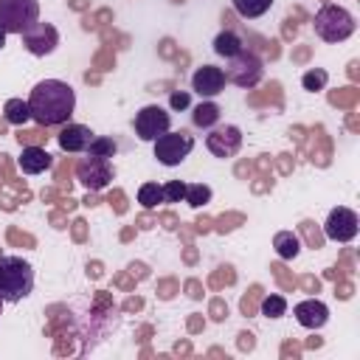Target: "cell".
Instances as JSON below:
<instances>
[{
    "mask_svg": "<svg viewBox=\"0 0 360 360\" xmlns=\"http://www.w3.org/2000/svg\"><path fill=\"white\" fill-rule=\"evenodd\" d=\"M31 121L42 127H62L76 110V90L62 79H42L28 96Z\"/></svg>",
    "mask_w": 360,
    "mask_h": 360,
    "instance_id": "6da1fadb",
    "label": "cell"
},
{
    "mask_svg": "<svg viewBox=\"0 0 360 360\" xmlns=\"http://www.w3.org/2000/svg\"><path fill=\"white\" fill-rule=\"evenodd\" d=\"M34 290V267L22 256L0 259V295L6 304H17L28 298Z\"/></svg>",
    "mask_w": 360,
    "mask_h": 360,
    "instance_id": "7a4b0ae2",
    "label": "cell"
},
{
    "mask_svg": "<svg viewBox=\"0 0 360 360\" xmlns=\"http://www.w3.org/2000/svg\"><path fill=\"white\" fill-rule=\"evenodd\" d=\"M312 28L323 42H343V39H349L354 34L357 25H354V17L343 6H332L329 3V6L318 8V14L312 20Z\"/></svg>",
    "mask_w": 360,
    "mask_h": 360,
    "instance_id": "3957f363",
    "label": "cell"
},
{
    "mask_svg": "<svg viewBox=\"0 0 360 360\" xmlns=\"http://www.w3.org/2000/svg\"><path fill=\"white\" fill-rule=\"evenodd\" d=\"M39 22L37 0H0V28L6 34H25Z\"/></svg>",
    "mask_w": 360,
    "mask_h": 360,
    "instance_id": "277c9868",
    "label": "cell"
},
{
    "mask_svg": "<svg viewBox=\"0 0 360 360\" xmlns=\"http://www.w3.org/2000/svg\"><path fill=\"white\" fill-rule=\"evenodd\" d=\"M155 143V158H158V163H163V166H180L188 155H191V149H194V138L188 135V132H163L158 141H152Z\"/></svg>",
    "mask_w": 360,
    "mask_h": 360,
    "instance_id": "5b68a950",
    "label": "cell"
},
{
    "mask_svg": "<svg viewBox=\"0 0 360 360\" xmlns=\"http://www.w3.org/2000/svg\"><path fill=\"white\" fill-rule=\"evenodd\" d=\"M262 76H264V65H262V59H259L256 53L242 51V53H236L233 59H228L225 79L233 82L236 87L250 90V87H256V84L262 82Z\"/></svg>",
    "mask_w": 360,
    "mask_h": 360,
    "instance_id": "8992f818",
    "label": "cell"
},
{
    "mask_svg": "<svg viewBox=\"0 0 360 360\" xmlns=\"http://www.w3.org/2000/svg\"><path fill=\"white\" fill-rule=\"evenodd\" d=\"M112 163L107 158H96V155H87L76 163V180L87 188V191H101L112 183Z\"/></svg>",
    "mask_w": 360,
    "mask_h": 360,
    "instance_id": "52a82bcc",
    "label": "cell"
},
{
    "mask_svg": "<svg viewBox=\"0 0 360 360\" xmlns=\"http://www.w3.org/2000/svg\"><path fill=\"white\" fill-rule=\"evenodd\" d=\"M169 129H172V115L160 104H146L135 112V135L141 141H158Z\"/></svg>",
    "mask_w": 360,
    "mask_h": 360,
    "instance_id": "ba28073f",
    "label": "cell"
},
{
    "mask_svg": "<svg viewBox=\"0 0 360 360\" xmlns=\"http://www.w3.org/2000/svg\"><path fill=\"white\" fill-rule=\"evenodd\" d=\"M205 146H208V152H211L214 158L228 160V158H233V155L242 149V129L233 127V124H217V127L208 129Z\"/></svg>",
    "mask_w": 360,
    "mask_h": 360,
    "instance_id": "9c48e42d",
    "label": "cell"
},
{
    "mask_svg": "<svg viewBox=\"0 0 360 360\" xmlns=\"http://www.w3.org/2000/svg\"><path fill=\"white\" fill-rule=\"evenodd\" d=\"M357 231H360V219L346 205L332 208L329 217H326V222H323V233H326L329 242H352L357 236Z\"/></svg>",
    "mask_w": 360,
    "mask_h": 360,
    "instance_id": "30bf717a",
    "label": "cell"
},
{
    "mask_svg": "<svg viewBox=\"0 0 360 360\" xmlns=\"http://www.w3.org/2000/svg\"><path fill=\"white\" fill-rule=\"evenodd\" d=\"M20 37H22V45L28 48V53H34V56H48L59 45V31L51 22H37Z\"/></svg>",
    "mask_w": 360,
    "mask_h": 360,
    "instance_id": "8fae6325",
    "label": "cell"
},
{
    "mask_svg": "<svg viewBox=\"0 0 360 360\" xmlns=\"http://www.w3.org/2000/svg\"><path fill=\"white\" fill-rule=\"evenodd\" d=\"M225 70L222 68H214V65H200L194 73H191V90L200 96V98H214L225 90Z\"/></svg>",
    "mask_w": 360,
    "mask_h": 360,
    "instance_id": "7c38bea8",
    "label": "cell"
},
{
    "mask_svg": "<svg viewBox=\"0 0 360 360\" xmlns=\"http://www.w3.org/2000/svg\"><path fill=\"white\" fill-rule=\"evenodd\" d=\"M96 138V132L84 124H62V132L56 135V143L62 152H87L90 141Z\"/></svg>",
    "mask_w": 360,
    "mask_h": 360,
    "instance_id": "4fadbf2b",
    "label": "cell"
},
{
    "mask_svg": "<svg viewBox=\"0 0 360 360\" xmlns=\"http://www.w3.org/2000/svg\"><path fill=\"white\" fill-rule=\"evenodd\" d=\"M292 315L304 329H321L329 321V307L321 298H307L292 307Z\"/></svg>",
    "mask_w": 360,
    "mask_h": 360,
    "instance_id": "5bb4252c",
    "label": "cell"
},
{
    "mask_svg": "<svg viewBox=\"0 0 360 360\" xmlns=\"http://www.w3.org/2000/svg\"><path fill=\"white\" fill-rule=\"evenodd\" d=\"M17 166L25 172V174H42L45 169L53 166V158L48 155V149L42 146H22L20 158H17Z\"/></svg>",
    "mask_w": 360,
    "mask_h": 360,
    "instance_id": "9a60e30c",
    "label": "cell"
},
{
    "mask_svg": "<svg viewBox=\"0 0 360 360\" xmlns=\"http://www.w3.org/2000/svg\"><path fill=\"white\" fill-rule=\"evenodd\" d=\"M245 51V42H242V37L236 34V31H219L217 37H214V53L217 56H225V59H233L236 53H242Z\"/></svg>",
    "mask_w": 360,
    "mask_h": 360,
    "instance_id": "2e32d148",
    "label": "cell"
},
{
    "mask_svg": "<svg viewBox=\"0 0 360 360\" xmlns=\"http://www.w3.org/2000/svg\"><path fill=\"white\" fill-rule=\"evenodd\" d=\"M273 248H276L278 259L292 262V259L301 253V239H298L292 231H278V233L273 236Z\"/></svg>",
    "mask_w": 360,
    "mask_h": 360,
    "instance_id": "e0dca14e",
    "label": "cell"
},
{
    "mask_svg": "<svg viewBox=\"0 0 360 360\" xmlns=\"http://www.w3.org/2000/svg\"><path fill=\"white\" fill-rule=\"evenodd\" d=\"M191 121H194V127H200V129H211V127L219 124V107H217L211 98H202V101L194 107Z\"/></svg>",
    "mask_w": 360,
    "mask_h": 360,
    "instance_id": "ac0fdd59",
    "label": "cell"
},
{
    "mask_svg": "<svg viewBox=\"0 0 360 360\" xmlns=\"http://www.w3.org/2000/svg\"><path fill=\"white\" fill-rule=\"evenodd\" d=\"M3 118L11 124V127H22L31 121V110H28V101L22 98H8L6 107H3Z\"/></svg>",
    "mask_w": 360,
    "mask_h": 360,
    "instance_id": "d6986e66",
    "label": "cell"
},
{
    "mask_svg": "<svg viewBox=\"0 0 360 360\" xmlns=\"http://www.w3.org/2000/svg\"><path fill=\"white\" fill-rule=\"evenodd\" d=\"M231 3H233V11L245 20H256V17L267 14L273 6V0H231Z\"/></svg>",
    "mask_w": 360,
    "mask_h": 360,
    "instance_id": "ffe728a7",
    "label": "cell"
},
{
    "mask_svg": "<svg viewBox=\"0 0 360 360\" xmlns=\"http://www.w3.org/2000/svg\"><path fill=\"white\" fill-rule=\"evenodd\" d=\"M183 202H188L191 208L208 205L211 202V186H205V183H186V200Z\"/></svg>",
    "mask_w": 360,
    "mask_h": 360,
    "instance_id": "44dd1931",
    "label": "cell"
},
{
    "mask_svg": "<svg viewBox=\"0 0 360 360\" xmlns=\"http://www.w3.org/2000/svg\"><path fill=\"white\" fill-rule=\"evenodd\" d=\"M138 202H141L143 208H158V205L163 202V186H158V183H143V186L138 188Z\"/></svg>",
    "mask_w": 360,
    "mask_h": 360,
    "instance_id": "7402d4cb",
    "label": "cell"
},
{
    "mask_svg": "<svg viewBox=\"0 0 360 360\" xmlns=\"http://www.w3.org/2000/svg\"><path fill=\"white\" fill-rule=\"evenodd\" d=\"M115 152H118V143L112 141V138H104V135H96L93 141H90V146H87V155H96V158H115Z\"/></svg>",
    "mask_w": 360,
    "mask_h": 360,
    "instance_id": "603a6c76",
    "label": "cell"
},
{
    "mask_svg": "<svg viewBox=\"0 0 360 360\" xmlns=\"http://www.w3.org/2000/svg\"><path fill=\"white\" fill-rule=\"evenodd\" d=\"M326 82H329V73H326L323 68H312V70H307V73L301 76L304 90H312V93L323 90V87H326Z\"/></svg>",
    "mask_w": 360,
    "mask_h": 360,
    "instance_id": "cb8c5ba5",
    "label": "cell"
},
{
    "mask_svg": "<svg viewBox=\"0 0 360 360\" xmlns=\"http://www.w3.org/2000/svg\"><path fill=\"white\" fill-rule=\"evenodd\" d=\"M284 312H287V301H284L281 295L270 292V295L262 298V315H264V318H281Z\"/></svg>",
    "mask_w": 360,
    "mask_h": 360,
    "instance_id": "d4e9b609",
    "label": "cell"
},
{
    "mask_svg": "<svg viewBox=\"0 0 360 360\" xmlns=\"http://www.w3.org/2000/svg\"><path fill=\"white\" fill-rule=\"evenodd\" d=\"M186 200V183L183 180H169L163 186V202H180Z\"/></svg>",
    "mask_w": 360,
    "mask_h": 360,
    "instance_id": "484cf974",
    "label": "cell"
},
{
    "mask_svg": "<svg viewBox=\"0 0 360 360\" xmlns=\"http://www.w3.org/2000/svg\"><path fill=\"white\" fill-rule=\"evenodd\" d=\"M169 107H172V110H186V107H188V93H186V90H174V93L169 96Z\"/></svg>",
    "mask_w": 360,
    "mask_h": 360,
    "instance_id": "4316f807",
    "label": "cell"
},
{
    "mask_svg": "<svg viewBox=\"0 0 360 360\" xmlns=\"http://www.w3.org/2000/svg\"><path fill=\"white\" fill-rule=\"evenodd\" d=\"M6 37H8V34H6V31H3V28H0V51H3V48H6Z\"/></svg>",
    "mask_w": 360,
    "mask_h": 360,
    "instance_id": "83f0119b",
    "label": "cell"
},
{
    "mask_svg": "<svg viewBox=\"0 0 360 360\" xmlns=\"http://www.w3.org/2000/svg\"><path fill=\"white\" fill-rule=\"evenodd\" d=\"M3 304H6V301H3V295H0V312H3Z\"/></svg>",
    "mask_w": 360,
    "mask_h": 360,
    "instance_id": "f1b7e54d",
    "label": "cell"
},
{
    "mask_svg": "<svg viewBox=\"0 0 360 360\" xmlns=\"http://www.w3.org/2000/svg\"><path fill=\"white\" fill-rule=\"evenodd\" d=\"M3 256H6V253H3V250H0V259H3Z\"/></svg>",
    "mask_w": 360,
    "mask_h": 360,
    "instance_id": "f546056e",
    "label": "cell"
}]
</instances>
